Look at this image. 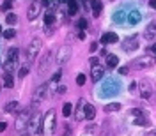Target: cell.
Here are the masks:
<instances>
[{"instance_id":"6da1fadb","label":"cell","mask_w":156,"mask_h":136,"mask_svg":"<svg viewBox=\"0 0 156 136\" xmlns=\"http://www.w3.org/2000/svg\"><path fill=\"white\" fill-rule=\"evenodd\" d=\"M121 90V83L114 78H107L105 83L99 87V96L105 97V96H115L117 92Z\"/></svg>"},{"instance_id":"7a4b0ae2","label":"cell","mask_w":156,"mask_h":136,"mask_svg":"<svg viewBox=\"0 0 156 136\" xmlns=\"http://www.w3.org/2000/svg\"><path fill=\"white\" fill-rule=\"evenodd\" d=\"M41 44H43V41L39 39V37H36V39H32L30 41V44L27 46V62H32L34 60V57L39 53V50H41Z\"/></svg>"},{"instance_id":"3957f363","label":"cell","mask_w":156,"mask_h":136,"mask_svg":"<svg viewBox=\"0 0 156 136\" xmlns=\"http://www.w3.org/2000/svg\"><path fill=\"white\" fill-rule=\"evenodd\" d=\"M30 120H32V110H30V108H25V110L18 115V119H16V129H18V131L25 129Z\"/></svg>"},{"instance_id":"277c9868","label":"cell","mask_w":156,"mask_h":136,"mask_svg":"<svg viewBox=\"0 0 156 136\" xmlns=\"http://www.w3.org/2000/svg\"><path fill=\"white\" fill-rule=\"evenodd\" d=\"M18 48H11L9 51H7V60H5V69H7V73H11L14 67H16V64H18Z\"/></svg>"},{"instance_id":"5b68a950","label":"cell","mask_w":156,"mask_h":136,"mask_svg":"<svg viewBox=\"0 0 156 136\" xmlns=\"http://www.w3.org/2000/svg\"><path fill=\"white\" fill-rule=\"evenodd\" d=\"M50 60H52V53L46 51V53L41 57L39 64H37V73H39V74H44V73H46V69H48V65H50Z\"/></svg>"},{"instance_id":"8992f818","label":"cell","mask_w":156,"mask_h":136,"mask_svg":"<svg viewBox=\"0 0 156 136\" xmlns=\"http://www.w3.org/2000/svg\"><path fill=\"white\" fill-rule=\"evenodd\" d=\"M46 94H48V85H46V83L39 85V87L36 89V94H34V103L39 104L41 101H44V99H46Z\"/></svg>"},{"instance_id":"52a82bcc","label":"cell","mask_w":156,"mask_h":136,"mask_svg":"<svg viewBox=\"0 0 156 136\" xmlns=\"http://www.w3.org/2000/svg\"><path fill=\"white\" fill-rule=\"evenodd\" d=\"M43 129H46V131L53 133V129H55V113H53V112H48V113L44 115V120H43Z\"/></svg>"},{"instance_id":"ba28073f","label":"cell","mask_w":156,"mask_h":136,"mask_svg":"<svg viewBox=\"0 0 156 136\" xmlns=\"http://www.w3.org/2000/svg\"><path fill=\"white\" fill-rule=\"evenodd\" d=\"M69 57H71V48H69V46H62L60 51H59V55H57V64H59V65L66 64V62L69 60Z\"/></svg>"},{"instance_id":"9c48e42d","label":"cell","mask_w":156,"mask_h":136,"mask_svg":"<svg viewBox=\"0 0 156 136\" xmlns=\"http://www.w3.org/2000/svg\"><path fill=\"white\" fill-rule=\"evenodd\" d=\"M137 48H139L137 35H131V37H128L126 41H123V50H124V51H135Z\"/></svg>"},{"instance_id":"30bf717a","label":"cell","mask_w":156,"mask_h":136,"mask_svg":"<svg viewBox=\"0 0 156 136\" xmlns=\"http://www.w3.org/2000/svg\"><path fill=\"white\" fill-rule=\"evenodd\" d=\"M140 19H142V14H140L137 9H131V11L128 12V16H126V23H130V25H137Z\"/></svg>"},{"instance_id":"8fae6325","label":"cell","mask_w":156,"mask_h":136,"mask_svg":"<svg viewBox=\"0 0 156 136\" xmlns=\"http://www.w3.org/2000/svg\"><path fill=\"white\" fill-rule=\"evenodd\" d=\"M126 16H128V14H126V9H121V7H119V9L112 14V19H114V23H119V25H121V23H126Z\"/></svg>"},{"instance_id":"7c38bea8","label":"cell","mask_w":156,"mask_h":136,"mask_svg":"<svg viewBox=\"0 0 156 136\" xmlns=\"http://www.w3.org/2000/svg\"><path fill=\"white\" fill-rule=\"evenodd\" d=\"M155 64V58L153 57H142L139 60H135V69H144L147 65H153Z\"/></svg>"},{"instance_id":"4fadbf2b","label":"cell","mask_w":156,"mask_h":136,"mask_svg":"<svg viewBox=\"0 0 156 136\" xmlns=\"http://www.w3.org/2000/svg\"><path fill=\"white\" fill-rule=\"evenodd\" d=\"M105 74V67L103 65H94L92 71H91V76H92V81H99Z\"/></svg>"},{"instance_id":"5bb4252c","label":"cell","mask_w":156,"mask_h":136,"mask_svg":"<svg viewBox=\"0 0 156 136\" xmlns=\"http://www.w3.org/2000/svg\"><path fill=\"white\" fill-rule=\"evenodd\" d=\"M53 25H55V14L53 12H46L44 14V32H48Z\"/></svg>"},{"instance_id":"9a60e30c","label":"cell","mask_w":156,"mask_h":136,"mask_svg":"<svg viewBox=\"0 0 156 136\" xmlns=\"http://www.w3.org/2000/svg\"><path fill=\"white\" fill-rule=\"evenodd\" d=\"M146 37H147L149 41L156 37V21H151V23L146 27Z\"/></svg>"},{"instance_id":"2e32d148","label":"cell","mask_w":156,"mask_h":136,"mask_svg":"<svg viewBox=\"0 0 156 136\" xmlns=\"http://www.w3.org/2000/svg\"><path fill=\"white\" fill-rule=\"evenodd\" d=\"M78 7H80L78 0H69V2H67V14H69V16H75V14L78 12Z\"/></svg>"},{"instance_id":"e0dca14e","label":"cell","mask_w":156,"mask_h":136,"mask_svg":"<svg viewBox=\"0 0 156 136\" xmlns=\"http://www.w3.org/2000/svg\"><path fill=\"white\" fill-rule=\"evenodd\" d=\"M101 42H103V44H108V42H117V34H114V32H107V34H103Z\"/></svg>"},{"instance_id":"ac0fdd59","label":"cell","mask_w":156,"mask_h":136,"mask_svg":"<svg viewBox=\"0 0 156 136\" xmlns=\"http://www.w3.org/2000/svg\"><path fill=\"white\" fill-rule=\"evenodd\" d=\"M140 92H142V97L147 99V97L151 96V85H149L147 81H142V83H140Z\"/></svg>"},{"instance_id":"d6986e66","label":"cell","mask_w":156,"mask_h":136,"mask_svg":"<svg viewBox=\"0 0 156 136\" xmlns=\"http://www.w3.org/2000/svg\"><path fill=\"white\" fill-rule=\"evenodd\" d=\"M131 115H133V117H137V120H135V122H137L139 126H144V124H146V117L142 115V112H140V110H133V112H131Z\"/></svg>"},{"instance_id":"ffe728a7","label":"cell","mask_w":156,"mask_h":136,"mask_svg":"<svg viewBox=\"0 0 156 136\" xmlns=\"http://www.w3.org/2000/svg\"><path fill=\"white\" fill-rule=\"evenodd\" d=\"M37 14H39V9H37L36 5H30V7H28V11H27V18L32 21V19H36V18H37Z\"/></svg>"},{"instance_id":"44dd1931","label":"cell","mask_w":156,"mask_h":136,"mask_svg":"<svg viewBox=\"0 0 156 136\" xmlns=\"http://www.w3.org/2000/svg\"><path fill=\"white\" fill-rule=\"evenodd\" d=\"M91 9L94 11V14L98 16L99 12H101V9H103V4H101V0H92L91 2Z\"/></svg>"},{"instance_id":"7402d4cb","label":"cell","mask_w":156,"mask_h":136,"mask_svg":"<svg viewBox=\"0 0 156 136\" xmlns=\"http://www.w3.org/2000/svg\"><path fill=\"white\" fill-rule=\"evenodd\" d=\"M18 108H20V104H18L16 101H11V103H7V104H5V108H4V110H5V113H14Z\"/></svg>"},{"instance_id":"603a6c76","label":"cell","mask_w":156,"mask_h":136,"mask_svg":"<svg viewBox=\"0 0 156 136\" xmlns=\"http://www.w3.org/2000/svg\"><path fill=\"white\" fill-rule=\"evenodd\" d=\"M94 115H96V110H94V106L87 104V106H85V119H87V120H92V119H94Z\"/></svg>"},{"instance_id":"cb8c5ba5","label":"cell","mask_w":156,"mask_h":136,"mask_svg":"<svg viewBox=\"0 0 156 136\" xmlns=\"http://www.w3.org/2000/svg\"><path fill=\"white\" fill-rule=\"evenodd\" d=\"M117 64H119V58L115 55H107V65L108 67H115Z\"/></svg>"},{"instance_id":"d4e9b609","label":"cell","mask_w":156,"mask_h":136,"mask_svg":"<svg viewBox=\"0 0 156 136\" xmlns=\"http://www.w3.org/2000/svg\"><path fill=\"white\" fill-rule=\"evenodd\" d=\"M12 85H14V80H12V76H11V73H5V76H4V87L12 89Z\"/></svg>"},{"instance_id":"484cf974","label":"cell","mask_w":156,"mask_h":136,"mask_svg":"<svg viewBox=\"0 0 156 136\" xmlns=\"http://www.w3.org/2000/svg\"><path fill=\"white\" fill-rule=\"evenodd\" d=\"M16 21H18L16 14H12V12H7V16H5V23H9V25H14Z\"/></svg>"},{"instance_id":"4316f807","label":"cell","mask_w":156,"mask_h":136,"mask_svg":"<svg viewBox=\"0 0 156 136\" xmlns=\"http://www.w3.org/2000/svg\"><path fill=\"white\" fill-rule=\"evenodd\" d=\"M2 35H4V39H12V37L16 35V30L7 28V30H4V32H2Z\"/></svg>"},{"instance_id":"83f0119b","label":"cell","mask_w":156,"mask_h":136,"mask_svg":"<svg viewBox=\"0 0 156 136\" xmlns=\"http://www.w3.org/2000/svg\"><path fill=\"white\" fill-rule=\"evenodd\" d=\"M119 108H121V104H117V103H112V104H107L105 112H117Z\"/></svg>"},{"instance_id":"f1b7e54d","label":"cell","mask_w":156,"mask_h":136,"mask_svg":"<svg viewBox=\"0 0 156 136\" xmlns=\"http://www.w3.org/2000/svg\"><path fill=\"white\" fill-rule=\"evenodd\" d=\"M71 108H73V106H71L69 103H66V104L62 106V113H64V117H69V115H71Z\"/></svg>"},{"instance_id":"f546056e","label":"cell","mask_w":156,"mask_h":136,"mask_svg":"<svg viewBox=\"0 0 156 136\" xmlns=\"http://www.w3.org/2000/svg\"><path fill=\"white\" fill-rule=\"evenodd\" d=\"M76 25H78V28L83 30V28H87V19H85V18H80V19L76 21Z\"/></svg>"},{"instance_id":"4dcf8cb0","label":"cell","mask_w":156,"mask_h":136,"mask_svg":"<svg viewBox=\"0 0 156 136\" xmlns=\"http://www.w3.org/2000/svg\"><path fill=\"white\" fill-rule=\"evenodd\" d=\"M27 74H28V67H20V69H18V76H20V78H25Z\"/></svg>"},{"instance_id":"1f68e13d","label":"cell","mask_w":156,"mask_h":136,"mask_svg":"<svg viewBox=\"0 0 156 136\" xmlns=\"http://www.w3.org/2000/svg\"><path fill=\"white\" fill-rule=\"evenodd\" d=\"M11 7H12V4H11V2H9V0H7V2H4V4H2V7H0V9H2V11H4V12H7V11H9V9H11Z\"/></svg>"},{"instance_id":"d6a6232c","label":"cell","mask_w":156,"mask_h":136,"mask_svg":"<svg viewBox=\"0 0 156 136\" xmlns=\"http://www.w3.org/2000/svg\"><path fill=\"white\" fill-rule=\"evenodd\" d=\"M76 83L82 87V85L85 83V74H78V76H76Z\"/></svg>"},{"instance_id":"836d02e7","label":"cell","mask_w":156,"mask_h":136,"mask_svg":"<svg viewBox=\"0 0 156 136\" xmlns=\"http://www.w3.org/2000/svg\"><path fill=\"white\" fill-rule=\"evenodd\" d=\"M94 65H99V58L98 57H91V67H94Z\"/></svg>"},{"instance_id":"e575fe53","label":"cell","mask_w":156,"mask_h":136,"mask_svg":"<svg viewBox=\"0 0 156 136\" xmlns=\"http://www.w3.org/2000/svg\"><path fill=\"white\" fill-rule=\"evenodd\" d=\"M80 2L83 4V7H85V9H91V2H92V0H80Z\"/></svg>"},{"instance_id":"d590c367","label":"cell","mask_w":156,"mask_h":136,"mask_svg":"<svg viewBox=\"0 0 156 136\" xmlns=\"http://www.w3.org/2000/svg\"><path fill=\"white\" fill-rule=\"evenodd\" d=\"M60 80V71H57L55 74H53V78H52V81H59Z\"/></svg>"},{"instance_id":"8d00e7d4","label":"cell","mask_w":156,"mask_h":136,"mask_svg":"<svg viewBox=\"0 0 156 136\" xmlns=\"http://www.w3.org/2000/svg\"><path fill=\"white\" fill-rule=\"evenodd\" d=\"M128 71H130L128 67H121V69H119V73H121V74H128Z\"/></svg>"},{"instance_id":"74e56055","label":"cell","mask_w":156,"mask_h":136,"mask_svg":"<svg viewBox=\"0 0 156 136\" xmlns=\"http://www.w3.org/2000/svg\"><path fill=\"white\" fill-rule=\"evenodd\" d=\"M89 48H91V51H96V48H98V44H96V42H92V44H91Z\"/></svg>"},{"instance_id":"f35d334b","label":"cell","mask_w":156,"mask_h":136,"mask_svg":"<svg viewBox=\"0 0 156 136\" xmlns=\"http://www.w3.org/2000/svg\"><path fill=\"white\" fill-rule=\"evenodd\" d=\"M57 92H59V94H64V92H66V85H64V87H59Z\"/></svg>"},{"instance_id":"ab89813d","label":"cell","mask_w":156,"mask_h":136,"mask_svg":"<svg viewBox=\"0 0 156 136\" xmlns=\"http://www.w3.org/2000/svg\"><path fill=\"white\" fill-rule=\"evenodd\" d=\"M149 5H151V7L156 11V0H149Z\"/></svg>"},{"instance_id":"60d3db41","label":"cell","mask_w":156,"mask_h":136,"mask_svg":"<svg viewBox=\"0 0 156 136\" xmlns=\"http://www.w3.org/2000/svg\"><path fill=\"white\" fill-rule=\"evenodd\" d=\"M78 39H80V41H83V39H85V34H83V32H80V34H78Z\"/></svg>"},{"instance_id":"b9f144b4","label":"cell","mask_w":156,"mask_h":136,"mask_svg":"<svg viewBox=\"0 0 156 136\" xmlns=\"http://www.w3.org/2000/svg\"><path fill=\"white\" fill-rule=\"evenodd\" d=\"M5 131V122H0V133Z\"/></svg>"},{"instance_id":"7bdbcfd3","label":"cell","mask_w":156,"mask_h":136,"mask_svg":"<svg viewBox=\"0 0 156 136\" xmlns=\"http://www.w3.org/2000/svg\"><path fill=\"white\" fill-rule=\"evenodd\" d=\"M50 4H52V2H50V0H43V5H44V7H48V5H50Z\"/></svg>"},{"instance_id":"ee69618b","label":"cell","mask_w":156,"mask_h":136,"mask_svg":"<svg viewBox=\"0 0 156 136\" xmlns=\"http://www.w3.org/2000/svg\"><path fill=\"white\" fill-rule=\"evenodd\" d=\"M151 51H153V53H155V55H156V44H155V46H153V48H151Z\"/></svg>"},{"instance_id":"f6af8a7d","label":"cell","mask_w":156,"mask_h":136,"mask_svg":"<svg viewBox=\"0 0 156 136\" xmlns=\"http://www.w3.org/2000/svg\"><path fill=\"white\" fill-rule=\"evenodd\" d=\"M60 2H69V0H60Z\"/></svg>"},{"instance_id":"bcb514c9","label":"cell","mask_w":156,"mask_h":136,"mask_svg":"<svg viewBox=\"0 0 156 136\" xmlns=\"http://www.w3.org/2000/svg\"><path fill=\"white\" fill-rule=\"evenodd\" d=\"M66 136H69V131H67V133H66Z\"/></svg>"},{"instance_id":"7dc6e473","label":"cell","mask_w":156,"mask_h":136,"mask_svg":"<svg viewBox=\"0 0 156 136\" xmlns=\"http://www.w3.org/2000/svg\"><path fill=\"white\" fill-rule=\"evenodd\" d=\"M0 34H2V27H0Z\"/></svg>"},{"instance_id":"c3c4849f","label":"cell","mask_w":156,"mask_h":136,"mask_svg":"<svg viewBox=\"0 0 156 136\" xmlns=\"http://www.w3.org/2000/svg\"><path fill=\"white\" fill-rule=\"evenodd\" d=\"M0 90H2V85H0Z\"/></svg>"}]
</instances>
